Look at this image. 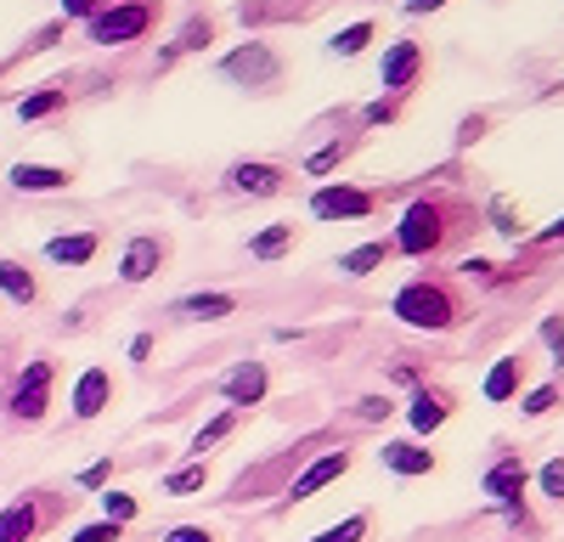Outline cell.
Segmentation results:
<instances>
[{
    "label": "cell",
    "mask_w": 564,
    "mask_h": 542,
    "mask_svg": "<svg viewBox=\"0 0 564 542\" xmlns=\"http://www.w3.org/2000/svg\"><path fill=\"white\" fill-rule=\"evenodd\" d=\"M520 406H525V413H531V419H542V413H553V406H558V384H536V390H531V395H525Z\"/></svg>",
    "instance_id": "32"
},
{
    "label": "cell",
    "mask_w": 564,
    "mask_h": 542,
    "mask_svg": "<svg viewBox=\"0 0 564 542\" xmlns=\"http://www.w3.org/2000/svg\"><path fill=\"white\" fill-rule=\"evenodd\" d=\"M204 480H209V464L193 458V464H181V469L164 475V497H193V491H204Z\"/></svg>",
    "instance_id": "22"
},
{
    "label": "cell",
    "mask_w": 564,
    "mask_h": 542,
    "mask_svg": "<svg viewBox=\"0 0 564 542\" xmlns=\"http://www.w3.org/2000/svg\"><path fill=\"white\" fill-rule=\"evenodd\" d=\"M379 260H384V243H361V249H350V254L339 260V271H350V278H367Z\"/></svg>",
    "instance_id": "26"
},
{
    "label": "cell",
    "mask_w": 564,
    "mask_h": 542,
    "mask_svg": "<svg viewBox=\"0 0 564 542\" xmlns=\"http://www.w3.org/2000/svg\"><path fill=\"white\" fill-rule=\"evenodd\" d=\"M446 419H452V395H446V390H430V384L412 390V401H406V424H412L417 435H435Z\"/></svg>",
    "instance_id": "11"
},
{
    "label": "cell",
    "mask_w": 564,
    "mask_h": 542,
    "mask_svg": "<svg viewBox=\"0 0 564 542\" xmlns=\"http://www.w3.org/2000/svg\"><path fill=\"white\" fill-rule=\"evenodd\" d=\"M153 356V334H135L130 339V361H148Z\"/></svg>",
    "instance_id": "39"
},
{
    "label": "cell",
    "mask_w": 564,
    "mask_h": 542,
    "mask_svg": "<svg viewBox=\"0 0 564 542\" xmlns=\"http://www.w3.org/2000/svg\"><path fill=\"white\" fill-rule=\"evenodd\" d=\"M153 29V7H141V0H130V7H108L90 18V40L97 45H124V40H141Z\"/></svg>",
    "instance_id": "3"
},
{
    "label": "cell",
    "mask_w": 564,
    "mask_h": 542,
    "mask_svg": "<svg viewBox=\"0 0 564 542\" xmlns=\"http://www.w3.org/2000/svg\"><path fill=\"white\" fill-rule=\"evenodd\" d=\"M525 486H531V469H525V458H520V452H502V458L480 475V491L491 497V503H520V497H525Z\"/></svg>",
    "instance_id": "6"
},
{
    "label": "cell",
    "mask_w": 564,
    "mask_h": 542,
    "mask_svg": "<svg viewBox=\"0 0 564 542\" xmlns=\"http://www.w3.org/2000/svg\"><path fill=\"white\" fill-rule=\"evenodd\" d=\"M289 243H294V226H271V232H260L249 243V254L254 260H276V254H289Z\"/></svg>",
    "instance_id": "25"
},
{
    "label": "cell",
    "mask_w": 564,
    "mask_h": 542,
    "mask_svg": "<svg viewBox=\"0 0 564 542\" xmlns=\"http://www.w3.org/2000/svg\"><path fill=\"white\" fill-rule=\"evenodd\" d=\"M63 12L68 18H97V12H108V0H63Z\"/></svg>",
    "instance_id": "37"
},
{
    "label": "cell",
    "mask_w": 564,
    "mask_h": 542,
    "mask_svg": "<svg viewBox=\"0 0 564 542\" xmlns=\"http://www.w3.org/2000/svg\"><path fill=\"white\" fill-rule=\"evenodd\" d=\"M379 458H384V469L401 475V480L435 475V452H430V446H417V441H384V446H379Z\"/></svg>",
    "instance_id": "10"
},
{
    "label": "cell",
    "mask_w": 564,
    "mask_h": 542,
    "mask_svg": "<svg viewBox=\"0 0 564 542\" xmlns=\"http://www.w3.org/2000/svg\"><path fill=\"white\" fill-rule=\"evenodd\" d=\"M97 249H102L97 232H74V238H52V243H45V254H52L57 265H85Z\"/></svg>",
    "instance_id": "19"
},
{
    "label": "cell",
    "mask_w": 564,
    "mask_h": 542,
    "mask_svg": "<svg viewBox=\"0 0 564 542\" xmlns=\"http://www.w3.org/2000/svg\"><path fill=\"white\" fill-rule=\"evenodd\" d=\"M52 379H57V368L45 356H34L29 368L18 373V384H12V413L23 419V424H40L45 419V406H52Z\"/></svg>",
    "instance_id": "2"
},
{
    "label": "cell",
    "mask_w": 564,
    "mask_h": 542,
    "mask_svg": "<svg viewBox=\"0 0 564 542\" xmlns=\"http://www.w3.org/2000/svg\"><path fill=\"white\" fill-rule=\"evenodd\" d=\"M525 384V356H502L497 368L486 373V384H480V395L486 401H513V390Z\"/></svg>",
    "instance_id": "17"
},
{
    "label": "cell",
    "mask_w": 564,
    "mask_h": 542,
    "mask_svg": "<svg viewBox=\"0 0 564 542\" xmlns=\"http://www.w3.org/2000/svg\"><path fill=\"white\" fill-rule=\"evenodd\" d=\"M124 536V525H113V520H97V525H79L68 542H119Z\"/></svg>",
    "instance_id": "33"
},
{
    "label": "cell",
    "mask_w": 564,
    "mask_h": 542,
    "mask_svg": "<svg viewBox=\"0 0 564 542\" xmlns=\"http://www.w3.org/2000/svg\"><path fill=\"white\" fill-rule=\"evenodd\" d=\"M542 345L553 350V368H564V316H542Z\"/></svg>",
    "instance_id": "30"
},
{
    "label": "cell",
    "mask_w": 564,
    "mask_h": 542,
    "mask_svg": "<svg viewBox=\"0 0 564 542\" xmlns=\"http://www.w3.org/2000/svg\"><path fill=\"white\" fill-rule=\"evenodd\" d=\"M367 40H372V23H350V29H339V34L327 40V45H334V57H356Z\"/></svg>",
    "instance_id": "27"
},
{
    "label": "cell",
    "mask_w": 564,
    "mask_h": 542,
    "mask_svg": "<svg viewBox=\"0 0 564 542\" xmlns=\"http://www.w3.org/2000/svg\"><path fill=\"white\" fill-rule=\"evenodd\" d=\"M231 187H243V193H282V170L276 164H260V159H243V164H231Z\"/></svg>",
    "instance_id": "16"
},
{
    "label": "cell",
    "mask_w": 564,
    "mask_h": 542,
    "mask_svg": "<svg viewBox=\"0 0 564 542\" xmlns=\"http://www.w3.org/2000/svg\"><path fill=\"white\" fill-rule=\"evenodd\" d=\"M536 486H542L547 497H558V503H564V458H547V464L536 469Z\"/></svg>",
    "instance_id": "31"
},
{
    "label": "cell",
    "mask_w": 564,
    "mask_h": 542,
    "mask_svg": "<svg viewBox=\"0 0 564 542\" xmlns=\"http://www.w3.org/2000/svg\"><path fill=\"white\" fill-rule=\"evenodd\" d=\"M372 531V514H345L339 525H327V531H316L311 542H361Z\"/></svg>",
    "instance_id": "24"
},
{
    "label": "cell",
    "mask_w": 564,
    "mask_h": 542,
    "mask_svg": "<svg viewBox=\"0 0 564 542\" xmlns=\"http://www.w3.org/2000/svg\"><path fill=\"white\" fill-rule=\"evenodd\" d=\"M12 187H23V193H57V187H68V175L52 170V164H12Z\"/></svg>",
    "instance_id": "20"
},
{
    "label": "cell",
    "mask_w": 564,
    "mask_h": 542,
    "mask_svg": "<svg viewBox=\"0 0 564 542\" xmlns=\"http://www.w3.org/2000/svg\"><path fill=\"white\" fill-rule=\"evenodd\" d=\"M108 480H113V458H97V464L79 469V486H85V491H102Z\"/></svg>",
    "instance_id": "34"
},
{
    "label": "cell",
    "mask_w": 564,
    "mask_h": 542,
    "mask_svg": "<svg viewBox=\"0 0 564 542\" xmlns=\"http://www.w3.org/2000/svg\"><path fill=\"white\" fill-rule=\"evenodd\" d=\"M0 294H7V300H18V305H29L40 289H34V278H29V271L23 265H12V260H0Z\"/></svg>",
    "instance_id": "23"
},
{
    "label": "cell",
    "mask_w": 564,
    "mask_h": 542,
    "mask_svg": "<svg viewBox=\"0 0 564 542\" xmlns=\"http://www.w3.org/2000/svg\"><path fill=\"white\" fill-rule=\"evenodd\" d=\"M40 525H45V509L34 503L29 491L18 497V503L0 509V542H34V536H40Z\"/></svg>",
    "instance_id": "12"
},
{
    "label": "cell",
    "mask_w": 564,
    "mask_h": 542,
    "mask_svg": "<svg viewBox=\"0 0 564 542\" xmlns=\"http://www.w3.org/2000/svg\"><path fill=\"white\" fill-rule=\"evenodd\" d=\"M395 316L406 328H452L457 323V294L446 289V283H430V278H417V283H406L401 294H395Z\"/></svg>",
    "instance_id": "1"
},
{
    "label": "cell",
    "mask_w": 564,
    "mask_h": 542,
    "mask_svg": "<svg viewBox=\"0 0 564 542\" xmlns=\"http://www.w3.org/2000/svg\"><path fill=\"white\" fill-rule=\"evenodd\" d=\"M542 243H564V220H553L547 232H542Z\"/></svg>",
    "instance_id": "41"
},
{
    "label": "cell",
    "mask_w": 564,
    "mask_h": 542,
    "mask_svg": "<svg viewBox=\"0 0 564 542\" xmlns=\"http://www.w3.org/2000/svg\"><path fill=\"white\" fill-rule=\"evenodd\" d=\"M311 209L322 220H356V215H372V193H361V187H316Z\"/></svg>",
    "instance_id": "9"
},
{
    "label": "cell",
    "mask_w": 564,
    "mask_h": 542,
    "mask_svg": "<svg viewBox=\"0 0 564 542\" xmlns=\"http://www.w3.org/2000/svg\"><path fill=\"white\" fill-rule=\"evenodd\" d=\"M63 102H68L63 90H40V97H29V102L18 108V119H23V124H29V119H45V113H57Z\"/></svg>",
    "instance_id": "28"
},
{
    "label": "cell",
    "mask_w": 564,
    "mask_h": 542,
    "mask_svg": "<svg viewBox=\"0 0 564 542\" xmlns=\"http://www.w3.org/2000/svg\"><path fill=\"white\" fill-rule=\"evenodd\" d=\"M265 390H271V373H265V361H238V368H231L226 379H220V395L238 406H254V401H265Z\"/></svg>",
    "instance_id": "7"
},
{
    "label": "cell",
    "mask_w": 564,
    "mask_h": 542,
    "mask_svg": "<svg viewBox=\"0 0 564 542\" xmlns=\"http://www.w3.org/2000/svg\"><path fill=\"white\" fill-rule=\"evenodd\" d=\"M159 265H164V243L159 238H130L124 243V260H119V278L124 283H148Z\"/></svg>",
    "instance_id": "13"
},
{
    "label": "cell",
    "mask_w": 564,
    "mask_h": 542,
    "mask_svg": "<svg viewBox=\"0 0 564 542\" xmlns=\"http://www.w3.org/2000/svg\"><path fill=\"white\" fill-rule=\"evenodd\" d=\"M423 68V45L417 40H395L390 52H384V90H406Z\"/></svg>",
    "instance_id": "15"
},
{
    "label": "cell",
    "mask_w": 564,
    "mask_h": 542,
    "mask_svg": "<svg viewBox=\"0 0 564 542\" xmlns=\"http://www.w3.org/2000/svg\"><path fill=\"white\" fill-rule=\"evenodd\" d=\"M108 401H113V379H108V368H85L79 384H74V419H97Z\"/></svg>",
    "instance_id": "14"
},
{
    "label": "cell",
    "mask_w": 564,
    "mask_h": 542,
    "mask_svg": "<svg viewBox=\"0 0 564 542\" xmlns=\"http://www.w3.org/2000/svg\"><path fill=\"white\" fill-rule=\"evenodd\" d=\"M209 34H215V29H209V18H193V23L181 29V45H193V52H198V45H209Z\"/></svg>",
    "instance_id": "35"
},
{
    "label": "cell",
    "mask_w": 564,
    "mask_h": 542,
    "mask_svg": "<svg viewBox=\"0 0 564 542\" xmlns=\"http://www.w3.org/2000/svg\"><path fill=\"white\" fill-rule=\"evenodd\" d=\"M395 413V401H384V395H367L361 401V419H390Z\"/></svg>",
    "instance_id": "38"
},
{
    "label": "cell",
    "mask_w": 564,
    "mask_h": 542,
    "mask_svg": "<svg viewBox=\"0 0 564 542\" xmlns=\"http://www.w3.org/2000/svg\"><path fill=\"white\" fill-rule=\"evenodd\" d=\"M220 74H226V79H243V85H276L282 63H276V52H271L265 40H249V45H238L231 57H220Z\"/></svg>",
    "instance_id": "5"
},
{
    "label": "cell",
    "mask_w": 564,
    "mask_h": 542,
    "mask_svg": "<svg viewBox=\"0 0 564 542\" xmlns=\"http://www.w3.org/2000/svg\"><path fill=\"white\" fill-rule=\"evenodd\" d=\"M231 311H238V300H231V294H186L175 305V316H186V323H226Z\"/></svg>",
    "instance_id": "18"
},
{
    "label": "cell",
    "mask_w": 564,
    "mask_h": 542,
    "mask_svg": "<svg viewBox=\"0 0 564 542\" xmlns=\"http://www.w3.org/2000/svg\"><path fill=\"white\" fill-rule=\"evenodd\" d=\"M435 7H446V0H406V12H435Z\"/></svg>",
    "instance_id": "40"
},
{
    "label": "cell",
    "mask_w": 564,
    "mask_h": 542,
    "mask_svg": "<svg viewBox=\"0 0 564 542\" xmlns=\"http://www.w3.org/2000/svg\"><path fill=\"white\" fill-rule=\"evenodd\" d=\"M446 238V220H441V204H412L401 232H395V249L401 254H435Z\"/></svg>",
    "instance_id": "4"
},
{
    "label": "cell",
    "mask_w": 564,
    "mask_h": 542,
    "mask_svg": "<svg viewBox=\"0 0 564 542\" xmlns=\"http://www.w3.org/2000/svg\"><path fill=\"white\" fill-rule=\"evenodd\" d=\"M345 469H350V452H345V446H339V452H322V458H311L305 475L289 486V503H305V497H316L322 486H334Z\"/></svg>",
    "instance_id": "8"
},
{
    "label": "cell",
    "mask_w": 564,
    "mask_h": 542,
    "mask_svg": "<svg viewBox=\"0 0 564 542\" xmlns=\"http://www.w3.org/2000/svg\"><path fill=\"white\" fill-rule=\"evenodd\" d=\"M231 435H238V406H231V413H215L209 424H198V435H193V446H186V452H193V458H204L209 446H220V441H231Z\"/></svg>",
    "instance_id": "21"
},
{
    "label": "cell",
    "mask_w": 564,
    "mask_h": 542,
    "mask_svg": "<svg viewBox=\"0 0 564 542\" xmlns=\"http://www.w3.org/2000/svg\"><path fill=\"white\" fill-rule=\"evenodd\" d=\"M164 542H215V536H209L204 525H170V531H164Z\"/></svg>",
    "instance_id": "36"
},
{
    "label": "cell",
    "mask_w": 564,
    "mask_h": 542,
    "mask_svg": "<svg viewBox=\"0 0 564 542\" xmlns=\"http://www.w3.org/2000/svg\"><path fill=\"white\" fill-rule=\"evenodd\" d=\"M102 509H108V520H113V525H130V520L141 514L130 491H102Z\"/></svg>",
    "instance_id": "29"
}]
</instances>
